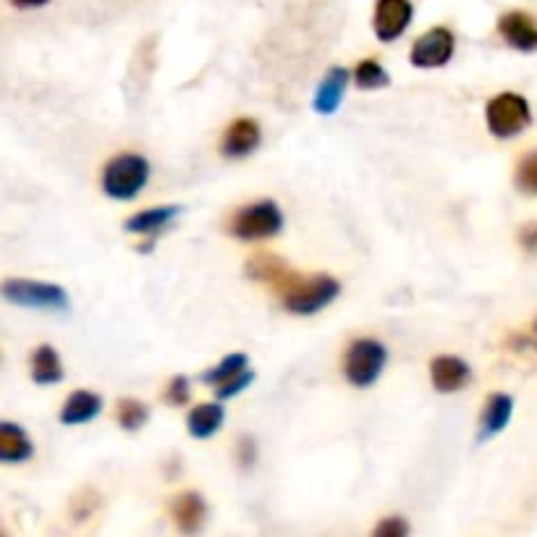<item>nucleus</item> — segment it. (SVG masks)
Returning a JSON list of instances; mask_svg holds the SVG:
<instances>
[{"mask_svg":"<svg viewBox=\"0 0 537 537\" xmlns=\"http://www.w3.org/2000/svg\"><path fill=\"white\" fill-rule=\"evenodd\" d=\"M456 48L454 32L446 27H433L412 45V66L417 69H441L451 61Z\"/></svg>","mask_w":537,"mask_h":537,"instance_id":"0eeeda50","label":"nucleus"},{"mask_svg":"<svg viewBox=\"0 0 537 537\" xmlns=\"http://www.w3.org/2000/svg\"><path fill=\"white\" fill-rule=\"evenodd\" d=\"M166 401L173 404V407H184L186 401H189V380H186L184 375H176V378L168 383Z\"/></svg>","mask_w":537,"mask_h":537,"instance_id":"bb28decb","label":"nucleus"},{"mask_svg":"<svg viewBox=\"0 0 537 537\" xmlns=\"http://www.w3.org/2000/svg\"><path fill=\"white\" fill-rule=\"evenodd\" d=\"M6 302L27 310H69V294L63 286L48 281H32V278H8L3 283Z\"/></svg>","mask_w":537,"mask_h":537,"instance_id":"f03ea898","label":"nucleus"},{"mask_svg":"<svg viewBox=\"0 0 537 537\" xmlns=\"http://www.w3.org/2000/svg\"><path fill=\"white\" fill-rule=\"evenodd\" d=\"M244 370H249L247 354L234 352V354H228V357H223L221 362L213 367V370H207L205 375H202V380H205V383H210L213 388H221L223 383H228V380L236 378V375Z\"/></svg>","mask_w":537,"mask_h":537,"instance_id":"412c9836","label":"nucleus"},{"mask_svg":"<svg viewBox=\"0 0 537 537\" xmlns=\"http://www.w3.org/2000/svg\"><path fill=\"white\" fill-rule=\"evenodd\" d=\"M150 181V163L137 152H124L105 166L103 192L116 202L134 200Z\"/></svg>","mask_w":537,"mask_h":537,"instance_id":"f257e3e1","label":"nucleus"},{"mask_svg":"<svg viewBox=\"0 0 537 537\" xmlns=\"http://www.w3.org/2000/svg\"><path fill=\"white\" fill-rule=\"evenodd\" d=\"M372 537H409V522L404 517H388L375 527Z\"/></svg>","mask_w":537,"mask_h":537,"instance_id":"a878e982","label":"nucleus"},{"mask_svg":"<svg viewBox=\"0 0 537 537\" xmlns=\"http://www.w3.org/2000/svg\"><path fill=\"white\" fill-rule=\"evenodd\" d=\"M252 380H255V372L244 370V372H239L236 378L228 380V383H223L221 388H215V393H218V399H234V396H239V393L244 391Z\"/></svg>","mask_w":537,"mask_h":537,"instance_id":"393cba45","label":"nucleus"},{"mask_svg":"<svg viewBox=\"0 0 537 537\" xmlns=\"http://www.w3.org/2000/svg\"><path fill=\"white\" fill-rule=\"evenodd\" d=\"M150 420V409L137 399H121L118 401V425L129 430V433H137L139 427Z\"/></svg>","mask_w":537,"mask_h":537,"instance_id":"4be33fe9","label":"nucleus"},{"mask_svg":"<svg viewBox=\"0 0 537 537\" xmlns=\"http://www.w3.org/2000/svg\"><path fill=\"white\" fill-rule=\"evenodd\" d=\"M517 186L524 194H537V150L527 152L517 166Z\"/></svg>","mask_w":537,"mask_h":537,"instance_id":"b1692460","label":"nucleus"},{"mask_svg":"<svg viewBox=\"0 0 537 537\" xmlns=\"http://www.w3.org/2000/svg\"><path fill=\"white\" fill-rule=\"evenodd\" d=\"M511 414H514V399L509 393H493L482 409V420H480V438L488 441L493 435H498L501 430H506L509 425Z\"/></svg>","mask_w":537,"mask_h":537,"instance_id":"2eb2a0df","label":"nucleus"},{"mask_svg":"<svg viewBox=\"0 0 537 537\" xmlns=\"http://www.w3.org/2000/svg\"><path fill=\"white\" fill-rule=\"evenodd\" d=\"M522 244H524V249H527V252H537V223H530V226H524Z\"/></svg>","mask_w":537,"mask_h":537,"instance_id":"cd10ccee","label":"nucleus"},{"mask_svg":"<svg viewBox=\"0 0 537 537\" xmlns=\"http://www.w3.org/2000/svg\"><path fill=\"white\" fill-rule=\"evenodd\" d=\"M241 446L247 448V446H249V438H244V441H241ZM249 456H252V459H255V451H252V454H249V451H244V454H241V462L249 464Z\"/></svg>","mask_w":537,"mask_h":537,"instance_id":"c756f323","label":"nucleus"},{"mask_svg":"<svg viewBox=\"0 0 537 537\" xmlns=\"http://www.w3.org/2000/svg\"><path fill=\"white\" fill-rule=\"evenodd\" d=\"M485 118H488V129L493 137L511 139L519 137L530 126L532 111L530 103L522 95H517V92H501V95H496L488 103Z\"/></svg>","mask_w":537,"mask_h":537,"instance_id":"39448f33","label":"nucleus"},{"mask_svg":"<svg viewBox=\"0 0 537 537\" xmlns=\"http://www.w3.org/2000/svg\"><path fill=\"white\" fill-rule=\"evenodd\" d=\"M179 215H181L179 205L150 207V210H142V213L131 215L129 221H126V231H131V234H142V236H155V234H160L163 228L171 226Z\"/></svg>","mask_w":537,"mask_h":537,"instance_id":"4468645a","label":"nucleus"},{"mask_svg":"<svg viewBox=\"0 0 537 537\" xmlns=\"http://www.w3.org/2000/svg\"><path fill=\"white\" fill-rule=\"evenodd\" d=\"M388 362L386 346L375 341V338H359L349 346V352L344 357V372L346 380L354 388H370L378 383Z\"/></svg>","mask_w":537,"mask_h":537,"instance_id":"20e7f679","label":"nucleus"},{"mask_svg":"<svg viewBox=\"0 0 537 537\" xmlns=\"http://www.w3.org/2000/svg\"><path fill=\"white\" fill-rule=\"evenodd\" d=\"M16 8H42L48 6L50 0H11Z\"/></svg>","mask_w":537,"mask_h":537,"instance_id":"c85d7f7f","label":"nucleus"},{"mask_svg":"<svg viewBox=\"0 0 537 537\" xmlns=\"http://www.w3.org/2000/svg\"><path fill=\"white\" fill-rule=\"evenodd\" d=\"M173 522L179 524L184 535H197L207 519V506L200 493H181L171 506Z\"/></svg>","mask_w":537,"mask_h":537,"instance_id":"ddd939ff","label":"nucleus"},{"mask_svg":"<svg viewBox=\"0 0 537 537\" xmlns=\"http://www.w3.org/2000/svg\"><path fill=\"white\" fill-rule=\"evenodd\" d=\"M349 79H352V74H349L344 66H333V69L323 76L320 87H317L315 100H312V108H315L320 116H333V113L341 108V103H344Z\"/></svg>","mask_w":537,"mask_h":537,"instance_id":"9b49d317","label":"nucleus"},{"mask_svg":"<svg viewBox=\"0 0 537 537\" xmlns=\"http://www.w3.org/2000/svg\"><path fill=\"white\" fill-rule=\"evenodd\" d=\"M472 378V370L464 359L459 357H435L430 365V380L438 393L462 391Z\"/></svg>","mask_w":537,"mask_h":537,"instance_id":"f8f14e48","label":"nucleus"},{"mask_svg":"<svg viewBox=\"0 0 537 537\" xmlns=\"http://www.w3.org/2000/svg\"><path fill=\"white\" fill-rule=\"evenodd\" d=\"M103 412V399L95 391H74L61 409L63 425H84Z\"/></svg>","mask_w":537,"mask_h":537,"instance_id":"f3484780","label":"nucleus"},{"mask_svg":"<svg viewBox=\"0 0 537 537\" xmlns=\"http://www.w3.org/2000/svg\"><path fill=\"white\" fill-rule=\"evenodd\" d=\"M29 370H32V380L37 386H56L63 380L61 359H58L56 349L48 344L37 346L32 359H29Z\"/></svg>","mask_w":537,"mask_h":537,"instance_id":"a211bd4d","label":"nucleus"},{"mask_svg":"<svg viewBox=\"0 0 537 537\" xmlns=\"http://www.w3.org/2000/svg\"><path fill=\"white\" fill-rule=\"evenodd\" d=\"M283 213L273 200H262L255 205L241 207L231 221V234L241 241H262L281 234Z\"/></svg>","mask_w":537,"mask_h":537,"instance_id":"423d86ee","label":"nucleus"},{"mask_svg":"<svg viewBox=\"0 0 537 537\" xmlns=\"http://www.w3.org/2000/svg\"><path fill=\"white\" fill-rule=\"evenodd\" d=\"M249 273H252L257 281L270 283V286H276V289H281V291H286L291 283L297 281V276H291V270L286 268L278 257H268V255H262V257H257V260L249 262Z\"/></svg>","mask_w":537,"mask_h":537,"instance_id":"aec40b11","label":"nucleus"},{"mask_svg":"<svg viewBox=\"0 0 537 537\" xmlns=\"http://www.w3.org/2000/svg\"><path fill=\"white\" fill-rule=\"evenodd\" d=\"M354 79H357V87H362V90H380V87H388V82H391L388 71L378 61L359 63L357 71H354Z\"/></svg>","mask_w":537,"mask_h":537,"instance_id":"5701e85b","label":"nucleus"},{"mask_svg":"<svg viewBox=\"0 0 537 537\" xmlns=\"http://www.w3.org/2000/svg\"><path fill=\"white\" fill-rule=\"evenodd\" d=\"M32 454H35V446L29 441L27 430L14 422H3L0 425V459L6 464H19L32 459Z\"/></svg>","mask_w":537,"mask_h":537,"instance_id":"dca6fc26","label":"nucleus"},{"mask_svg":"<svg viewBox=\"0 0 537 537\" xmlns=\"http://www.w3.org/2000/svg\"><path fill=\"white\" fill-rule=\"evenodd\" d=\"M260 126L252 118H239L228 126L221 139V155L228 160H241L252 155L260 145Z\"/></svg>","mask_w":537,"mask_h":537,"instance_id":"9d476101","label":"nucleus"},{"mask_svg":"<svg viewBox=\"0 0 537 537\" xmlns=\"http://www.w3.org/2000/svg\"><path fill=\"white\" fill-rule=\"evenodd\" d=\"M223 417H226V412H223L221 404H200V407H194L189 412L186 427L197 441H205V438H213L221 430Z\"/></svg>","mask_w":537,"mask_h":537,"instance_id":"6ab92c4d","label":"nucleus"},{"mask_svg":"<svg viewBox=\"0 0 537 537\" xmlns=\"http://www.w3.org/2000/svg\"><path fill=\"white\" fill-rule=\"evenodd\" d=\"M498 35L514 50L535 53L537 50V19L527 11H509L498 19Z\"/></svg>","mask_w":537,"mask_h":537,"instance_id":"1a4fd4ad","label":"nucleus"},{"mask_svg":"<svg viewBox=\"0 0 537 537\" xmlns=\"http://www.w3.org/2000/svg\"><path fill=\"white\" fill-rule=\"evenodd\" d=\"M535 328H537V325H535Z\"/></svg>","mask_w":537,"mask_h":537,"instance_id":"7c9ffc66","label":"nucleus"},{"mask_svg":"<svg viewBox=\"0 0 537 537\" xmlns=\"http://www.w3.org/2000/svg\"><path fill=\"white\" fill-rule=\"evenodd\" d=\"M412 16V0H378L375 16H372V29L380 42H393L407 32Z\"/></svg>","mask_w":537,"mask_h":537,"instance_id":"6e6552de","label":"nucleus"},{"mask_svg":"<svg viewBox=\"0 0 537 537\" xmlns=\"http://www.w3.org/2000/svg\"><path fill=\"white\" fill-rule=\"evenodd\" d=\"M338 291L341 286L331 276L297 278L283 291V307L294 315H315V312H323L331 302H336Z\"/></svg>","mask_w":537,"mask_h":537,"instance_id":"7ed1b4c3","label":"nucleus"}]
</instances>
